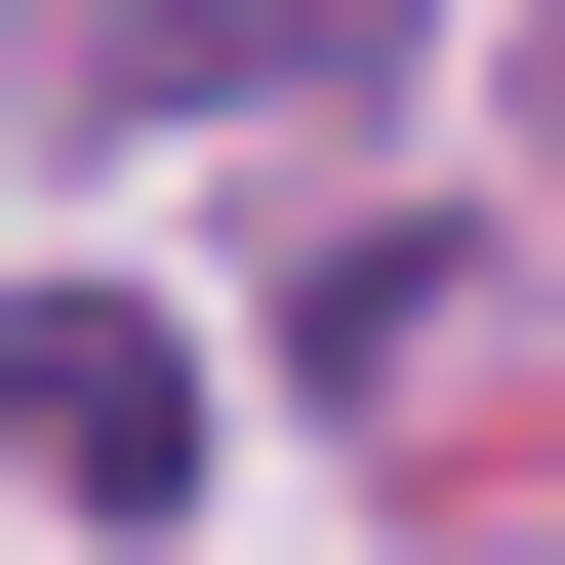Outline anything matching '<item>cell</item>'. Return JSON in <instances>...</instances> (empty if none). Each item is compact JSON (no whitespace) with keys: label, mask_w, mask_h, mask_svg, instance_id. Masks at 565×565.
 Instances as JSON below:
<instances>
[{"label":"cell","mask_w":565,"mask_h":565,"mask_svg":"<svg viewBox=\"0 0 565 565\" xmlns=\"http://www.w3.org/2000/svg\"><path fill=\"white\" fill-rule=\"evenodd\" d=\"M202 445H243V404H202L162 282H0V484H41V525H202Z\"/></svg>","instance_id":"obj_1"},{"label":"cell","mask_w":565,"mask_h":565,"mask_svg":"<svg viewBox=\"0 0 565 565\" xmlns=\"http://www.w3.org/2000/svg\"><path fill=\"white\" fill-rule=\"evenodd\" d=\"M404 82V0H162L121 41V121H364Z\"/></svg>","instance_id":"obj_2"}]
</instances>
